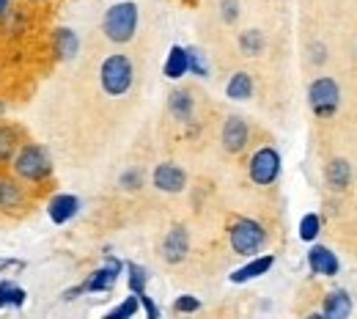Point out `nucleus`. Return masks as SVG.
Here are the masks:
<instances>
[{
	"instance_id": "1",
	"label": "nucleus",
	"mask_w": 357,
	"mask_h": 319,
	"mask_svg": "<svg viewBox=\"0 0 357 319\" xmlns=\"http://www.w3.org/2000/svg\"><path fill=\"white\" fill-rule=\"evenodd\" d=\"M11 171L28 184H42L52 177V157L42 143H22L11 157Z\"/></svg>"
},
{
	"instance_id": "2",
	"label": "nucleus",
	"mask_w": 357,
	"mask_h": 319,
	"mask_svg": "<svg viewBox=\"0 0 357 319\" xmlns=\"http://www.w3.org/2000/svg\"><path fill=\"white\" fill-rule=\"evenodd\" d=\"M137 6L132 0H121L116 6H110L105 11V20H102V34L113 42V45H127L132 42L135 34H137Z\"/></svg>"
},
{
	"instance_id": "3",
	"label": "nucleus",
	"mask_w": 357,
	"mask_h": 319,
	"mask_svg": "<svg viewBox=\"0 0 357 319\" xmlns=\"http://www.w3.org/2000/svg\"><path fill=\"white\" fill-rule=\"evenodd\" d=\"M132 80H135V66L130 61V55L124 52H113L102 61L99 66V83L105 94L110 96H124V94L132 89Z\"/></svg>"
},
{
	"instance_id": "4",
	"label": "nucleus",
	"mask_w": 357,
	"mask_h": 319,
	"mask_svg": "<svg viewBox=\"0 0 357 319\" xmlns=\"http://www.w3.org/2000/svg\"><path fill=\"white\" fill-rule=\"evenodd\" d=\"M228 242L231 251L239 256H256L267 245V228L253 218H236L228 226Z\"/></svg>"
},
{
	"instance_id": "5",
	"label": "nucleus",
	"mask_w": 357,
	"mask_h": 319,
	"mask_svg": "<svg viewBox=\"0 0 357 319\" xmlns=\"http://www.w3.org/2000/svg\"><path fill=\"white\" fill-rule=\"evenodd\" d=\"M308 102H311L313 113L319 119H330L338 110V102H341L338 83L333 77H316L311 83V89H308Z\"/></svg>"
},
{
	"instance_id": "6",
	"label": "nucleus",
	"mask_w": 357,
	"mask_h": 319,
	"mask_svg": "<svg viewBox=\"0 0 357 319\" xmlns=\"http://www.w3.org/2000/svg\"><path fill=\"white\" fill-rule=\"evenodd\" d=\"M248 174H250L253 184H259V187H267V184L275 182V179L280 177V154H278V149L261 146V149L250 157Z\"/></svg>"
},
{
	"instance_id": "7",
	"label": "nucleus",
	"mask_w": 357,
	"mask_h": 319,
	"mask_svg": "<svg viewBox=\"0 0 357 319\" xmlns=\"http://www.w3.org/2000/svg\"><path fill=\"white\" fill-rule=\"evenodd\" d=\"M121 273H124V262L116 259V256H107L105 265H102L99 270H93V273L83 281V292H110V289L116 286V281H119Z\"/></svg>"
},
{
	"instance_id": "8",
	"label": "nucleus",
	"mask_w": 357,
	"mask_h": 319,
	"mask_svg": "<svg viewBox=\"0 0 357 319\" xmlns=\"http://www.w3.org/2000/svg\"><path fill=\"white\" fill-rule=\"evenodd\" d=\"M80 212V198L72 195V193H55L50 201H47V215L55 226H63L69 223L72 218H77Z\"/></svg>"
},
{
	"instance_id": "9",
	"label": "nucleus",
	"mask_w": 357,
	"mask_h": 319,
	"mask_svg": "<svg viewBox=\"0 0 357 319\" xmlns=\"http://www.w3.org/2000/svg\"><path fill=\"white\" fill-rule=\"evenodd\" d=\"M190 253V231L184 226H174L162 239V259L168 265H181Z\"/></svg>"
},
{
	"instance_id": "10",
	"label": "nucleus",
	"mask_w": 357,
	"mask_h": 319,
	"mask_svg": "<svg viewBox=\"0 0 357 319\" xmlns=\"http://www.w3.org/2000/svg\"><path fill=\"white\" fill-rule=\"evenodd\" d=\"M151 182L162 193H181L187 187V174L174 163H160L151 174Z\"/></svg>"
},
{
	"instance_id": "11",
	"label": "nucleus",
	"mask_w": 357,
	"mask_h": 319,
	"mask_svg": "<svg viewBox=\"0 0 357 319\" xmlns=\"http://www.w3.org/2000/svg\"><path fill=\"white\" fill-rule=\"evenodd\" d=\"M248 138H250V130H248V121L239 119V116H228L223 124V149L228 154H239L245 146H248Z\"/></svg>"
},
{
	"instance_id": "12",
	"label": "nucleus",
	"mask_w": 357,
	"mask_h": 319,
	"mask_svg": "<svg viewBox=\"0 0 357 319\" xmlns=\"http://www.w3.org/2000/svg\"><path fill=\"white\" fill-rule=\"evenodd\" d=\"M308 267H311L313 275H327V278L338 275V270H341L338 256L327 245H313L308 251Z\"/></svg>"
},
{
	"instance_id": "13",
	"label": "nucleus",
	"mask_w": 357,
	"mask_h": 319,
	"mask_svg": "<svg viewBox=\"0 0 357 319\" xmlns=\"http://www.w3.org/2000/svg\"><path fill=\"white\" fill-rule=\"evenodd\" d=\"M25 207V190L17 179L0 174V212H14Z\"/></svg>"
},
{
	"instance_id": "14",
	"label": "nucleus",
	"mask_w": 357,
	"mask_h": 319,
	"mask_svg": "<svg viewBox=\"0 0 357 319\" xmlns=\"http://www.w3.org/2000/svg\"><path fill=\"white\" fill-rule=\"evenodd\" d=\"M272 265H275V256H269V253L259 256V253H256L245 267H239V270L231 273V283H248V281H253V278H261V275H267L269 270H272Z\"/></svg>"
},
{
	"instance_id": "15",
	"label": "nucleus",
	"mask_w": 357,
	"mask_h": 319,
	"mask_svg": "<svg viewBox=\"0 0 357 319\" xmlns=\"http://www.w3.org/2000/svg\"><path fill=\"white\" fill-rule=\"evenodd\" d=\"M52 50L61 61H72L80 52V39L72 28H55L52 31Z\"/></svg>"
},
{
	"instance_id": "16",
	"label": "nucleus",
	"mask_w": 357,
	"mask_h": 319,
	"mask_svg": "<svg viewBox=\"0 0 357 319\" xmlns=\"http://www.w3.org/2000/svg\"><path fill=\"white\" fill-rule=\"evenodd\" d=\"M349 311H352V297H349V292H344V289H335V292H330L327 297H324V317L327 319H344L349 317Z\"/></svg>"
},
{
	"instance_id": "17",
	"label": "nucleus",
	"mask_w": 357,
	"mask_h": 319,
	"mask_svg": "<svg viewBox=\"0 0 357 319\" xmlns=\"http://www.w3.org/2000/svg\"><path fill=\"white\" fill-rule=\"evenodd\" d=\"M162 75L168 80H181L187 75V47H171V52L165 58V66H162Z\"/></svg>"
},
{
	"instance_id": "18",
	"label": "nucleus",
	"mask_w": 357,
	"mask_h": 319,
	"mask_svg": "<svg viewBox=\"0 0 357 319\" xmlns=\"http://www.w3.org/2000/svg\"><path fill=\"white\" fill-rule=\"evenodd\" d=\"M168 110L174 113V119H178V121H190L192 119V110H195V102H192L190 91H184V89L171 91V96H168Z\"/></svg>"
},
{
	"instance_id": "19",
	"label": "nucleus",
	"mask_w": 357,
	"mask_h": 319,
	"mask_svg": "<svg viewBox=\"0 0 357 319\" xmlns=\"http://www.w3.org/2000/svg\"><path fill=\"white\" fill-rule=\"evenodd\" d=\"M324 177H327V184L333 190H344V187H349V182H352V165L347 160H333L327 165Z\"/></svg>"
},
{
	"instance_id": "20",
	"label": "nucleus",
	"mask_w": 357,
	"mask_h": 319,
	"mask_svg": "<svg viewBox=\"0 0 357 319\" xmlns=\"http://www.w3.org/2000/svg\"><path fill=\"white\" fill-rule=\"evenodd\" d=\"M225 94H228V99H234V102L250 99V96H253V77H250L248 72H236V75L228 80Z\"/></svg>"
},
{
	"instance_id": "21",
	"label": "nucleus",
	"mask_w": 357,
	"mask_h": 319,
	"mask_svg": "<svg viewBox=\"0 0 357 319\" xmlns=\"http://www.w3.org/2000/svg\"><path fill=\"white\" fill-rule=\"evenodd\" d=\"M17 149H20V130L8 127V124H0V165L11 163Z\"/></svg>"
},
{
	"instance_id": "22",
	"label": "nucleus",
	"mask_w": 357,
	"mask_h": 319,
	"mask_svg": "<svg viewBox=\"0 0 357 319\" xmlns=\"http://www.w3.org/2000/svg\"><path fill=\"white\" fill-rule=\"evenodd\" d=\"M239 50H242L248 58L261 55V52H264V34H261V31H245V34H239Z\"/></svg>"
},
{
	"instance_id": "23",
	"label": "nucleus",
	"mask_w": 357,
	"mask_h": 319,
	"mask_svg": "<svg viewBox=\"0 0 357 319\" xmlns=\"http://www.w3.org/2000/svg\"><path fill=\"white\" fill-rule=\"evenodd\" d=\"M124 270H127V286H130V292H132V295H140V292H146L149 273H146L140 265H135V262H127V265H124Z\"/></svg>"
},
{
	"instance_id": "24",
	"label": "nucleus",
	"mask_w": 357,
	"mask_h": 319,
	"mask_svg": "<svg viewBox=\"0 0 357 319\" xmlns=\"http://www.w3.org/2000/svg\"><path fill=\"white\" fill-rule=\"evenodd\" d=\"M187 72H192L195 77H209V64L198 47H187Z\"/></svg>"
},
{
	"instance_id": "25",
	"label": "nucleus",
	"mask_w": 357,
	"mask_h": 319,
	"mask_svg": "<svg viewBox=\"0 0 357 319\" xmlns=\"http://www.w3.org/2000/svg\"><path fill=\"white\" fill-rule=\"evenodd\" d=\"M140 311V300H137V295H132L130 292V297H124V303H119L113 311H107L105 317L107 319H130V317H135Z\"/></svg>"
},
{
	"instance_id": "26",
	"label": "nucleus",
	"mask_w": 357,
	"mask_h": 319,
	"mask_svg": "<svg viewBox=\"0 0 357 319\" xmlns=\"http://www.w3.org/2000/svg\"><path fill=\"white\" fill-rule=\"evenodd\" d=\"M319 231H321V218H319L316 212H308V215L300 221V239H303V242H313V239L319 237Z\"/></svg>"
},
{
	"instance_id": "27",
	"label": "nucleus",
	"mask_w": 357,
	"mask_h": 319,
	"mask_svg": "<svg viewBox=\"0 0 357 319\" xmlns=\"http://www.w3.org/2000/svg\"><path fill=\"white\" fill-rule=\"evenodd\" d=\"M198 309H201V300L195 295H181V297H176V303H174V311L176 314H195Z\"/></svg>"
},
{
	"instance_id": "28",
	"label": "nucleus",
	"mask_w": 357,
	"mask_h": 319,
	"mask_svg": "<svg viewBox=\"0 0 357 319\" xmlns=\"http://www.w3.org/2000/svg\"><path fill=\"white\" fill-rule=\"evenodd\" d=\"M119 184H121L124 190H137V187H143V174H140L137 168H130V171L121 174Z\"/></svg>"
},
{
	"instance_id": "29",
	"label": "nucleus",
	"mask_w": 357,
	"mask_h": 319,
	"mask_svg": "<svg viewBox=\"0 0 357 319\" xmlns=\"http://www.w3.org/2000/svg\"><path fill=\"white\" fill-rule=\"evenodd\" d=\"M220 17H223V22H236L239 20V0H223L220 3Z\"/></svg>"
},
{
	"instance_id": "30",
	"label": "nucleus",
	"mask_w": 357,
	"mask_h": 319,
	"mask_svg": "<svg viewBox=\"0 0 357 319\" xmlns=\"http://www.w3.org/2000/svg\"><path fill=\"white\" fill-rule=\"evenodd\" d=\"M25 300H28V292H25L20 283H14L11 297H8V309H22V306H25Z\"/></svg>"
},
{
	"instance_id": "31",
	"label": "nucleus",
	"mask_w": 357,
	"mask_h": 319,
	"mask_svg": "<svg viewBox=\"0 0 357 319\" xmlns=\"http://www.w3.org/2000/svg\"><path fill=\"white\" fill-rule=\"evenodd\" d=\"M137 300H140V306H143V311H146V317L149 319H160V309H157V303L146 295V292H140L137 295Z\"/></svg>"
},
{
	"instance_id": "32",
	"label": "nucleus",
	"mask_w": 357,
	"mask_h": 319,
	"mask_svg": "<svg viewBox=\"0 0 357 319\" xmlns=\"http://www.w3.org/2000/svg\"><path fill=\"white\" fill-rule=\"evenodd\" d=\"M14 283H17V281H11V278H3V281H0V309H8V297H11Z\"/></svg>"
},
{
	"instance_id": "33",
	"label": "nucleus",
	"mask_w": 357,
	"mask_h": 319,
	"mask_svg": "<svg viewBox=\"0 0 357 319\" xmlns=\"http://www.w3.org/2000/svg\"><path fill=\"white\" fill-rule=\"evenodd\" d=\"M8 3H11V0H0V17H6V11H8Z\"/></svg>"
},
{
	"instance_id": "34",
	"label": "nucleus",
	"mask_w": 357,
	"mask_h": 319,
	"mask_svg": "<svg viewBox=\"0 0 357 319\" xmlns=\"http://www.w3.org/2000/svg\"><path fill=\"white\" fill-rule=\"evenodd\" d=\"M3 110H6V105H3V102H0V113H3Z\"/></svg>"
}]
</instances>
